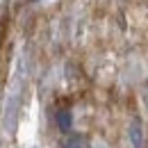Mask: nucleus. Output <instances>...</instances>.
Wrapping results in <instances>:
<instances>
[{
    "instance_id": "obj_1",
    "label": "nucleus",
    "mask_w": 148,
    "mask_h": 148,
    "mask_svg": "<svg viewBox=\"0 0 148 148\" xmlns=\"http://www.w3.org/2000/svg\"><path fill=\"white\" fill-rule=\"evenodd\" d=\"M130 139H132V148H146V137H144V128H141L139 121H132Z\"/></svg>"
},
{
    "instance_id": "obj_2",
    "label": "nucleus",
    "mask_w": 148,
    "mask_h": 148,
    "mask_svg": "<svg viewBox=\"0 0 148 148\" xmlns=\"http://www.w3.org/2000/svg\"><path fill=\"white\" fill-rule=\"evenodd\" d=\"M62 148H89V141L84 137H69L62 141Z\"/></svg>"
},
{
    "instance_id": "obj_3",
    "label": "nucleus",
    "mask_w": 148,
    "mask_h": 148,
    "mask_svg": "<svg viewBox=\"0 0 148 148\" xmlns=\"http://www.w3.org/2000/svg\"><path fill=\"white\" fill-rule=\"evenodd\" d=\"M57 125L64 130V132L71 130V112H69V110H62L59 114H57Z\"/></svg>"
}]
</instances>
